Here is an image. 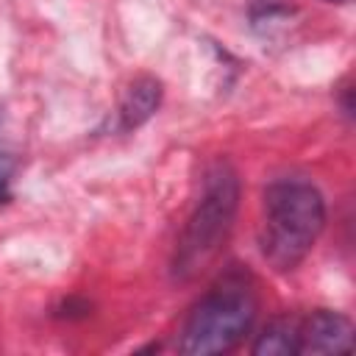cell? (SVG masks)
Returning <instances> with one entry per match:
<instances>
[{"label": "cell", "instance_id": "3", "mask_svg": "<svg viewBox=\"0 0 356 356\" xmlns=\"http://www.w3.org/2000/svg\"><path fill=\"white\" fill-rule=\"evenodd\" d=\"M259 314L256 284L250 273L228 270L220 275L184 320L178 350L184 356L231 353L245 342Z\"/></svg>", "mask_w": 356, "mask_h": 356}, {"label": "cell", "instance_id": "2", "mask_svg": "<svg viewBox=\"0 0 356 356\" xmlns=\"http://www.w3.org/2000/svg\"><path fill=\"white\" fill-rule=\"evenodd\" d=\"M236 211H239V172L234 170L231 161L217 159L214 164H209L203 175L200 197L175 242V253L170 261L172 281L189 284L217 261L234 231Z\"/></svg>", "mask_w": 356, "mask_h": 356}, {"label": "cell", "instance_id": "7", "mask_svg": "<svg viewBox=\"0 0 356 356\" xmlns=\"http://www.w3.org/2000/svg\"><path fill=\"white\" fill-rule=\"evenodd\" d=\"M14 170H17L14 156H11V153H0V206H3V203H8V197H11Z\"/></svg>", "mask_w": 356, "mask_h": 356}, {"label": "cell", "instance_id": "6", "mask_svg": "<svg viewBox=\"0 0 356 356\" xmlns=\"http://www.w3.org/2000/svg\"><path fill=\"white\" fill-rule=\"evenodd\" d=\"M298 320L300 317H273L261 334H256L253 353L256 356H292L298 353Z\"/></svg>", "mask_w": 356, "mask_h": 356}, {"label": "cell", "instance_id": "1", "mask_svg": "<svg viewBox=\"0 0 356 356\" xmlns=\"http://www.w3.org/2000/svg\"><path fill=\"white\" fill-rule=\"evenodd\" d=\"M325 228V197L306 178H281L264 189L259 248L275 273H292Z\"/></svg>", "mask_w": 356, "mask_h": 356}, {"label": "cell", "instance_id": "4", "mask_svg": "<svg viewBox=\"0 0 356 356\" xmlns=\"http://www.w3.org/2000/svg\"><path fill=\"white\" fill-rule=\"evenodd\" d=\"M353 323L334 309H314L298 320V353H350Z\"/></svg>", "mask_w": 356, "mask_h": 356}, {"label": "cell", "instance_id": "5", "mask_svg": "<svg viewBox=\"0 0 356 356\" xmlns=\"http://www.w3.org/2000/svg\"><path fill=\"white\" fill-rule=\"evenodd\" d=\"M161 81L153 78V75H139L134 78L122 97H120V128L122 131H136L139 125H145L161 106Z\"/></svg>", "mask_w": 356, "mask_h": 356}, {"label": "cell", "instance_id": "8", "mask_svg": "<svg viewBox=\"0 0 356 356\" xmlns=\"http://www.w3.org/2000/svg\"><path fill=\"white\" fill-rule=\"evenodd\" d=\"M323 3H339V6H345V3H350V0H323Z\"/></svg>", "mask_w": 356, "mask_h": 356}]
</instances>
